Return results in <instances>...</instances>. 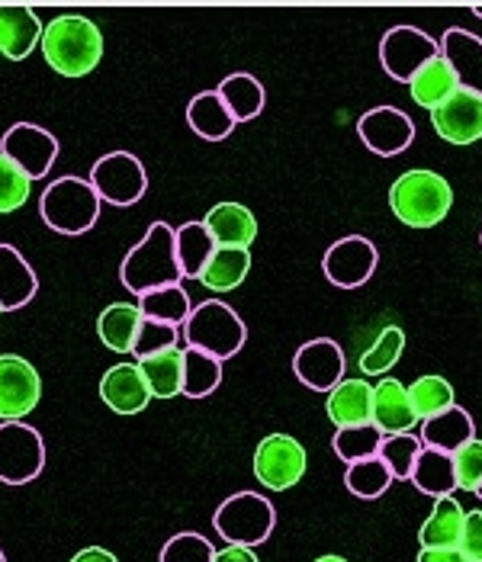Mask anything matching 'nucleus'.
<instances>
[{
    "label": "nucleus",
    "instance_id": "1",
    "mask_svg": "<svg viewBox=\"0 0 482 562\" xmlns=\"http://www.w3.org/2000/svg\"><path fill=\"white\" fill-rule=\"evenodd\" d=\"M45 65L61 78H88L103 61V33L100 26L81 13H61L45 23L43 40Z\"/></svg>",
    "mask_w": 482,
    "mask_h": 562
},
{
    "label": "nucleus",
    "instance_id": "2",
    "mask_svg": "<svg viewBox=\"0 0 482 562\" xmlns=\"http://www.w3.org/2000/svg\"><path fill=\"white\" fill-rule=\"evenodd\" d=\"M180 280L183 273L177 263L175 228L168 222H152L142 241L120 263V283L135 296H145L165 286H177Z\"/></svg>",
    "mask_w": 482,
    "mask_h": 562
},
{
    "label": "nucleus",
    "instance_id": "3",
    "mask_svg": "<svg viewBox=\"0 0 482 562\" xmlns=\"http://www.w3.org/2000/svg\"><path fill=\"white\" fill-rule=\"evenodd\" d=\"M453 206V187L438 171H405L390 187V210L408 228H435Z\"/></svg>",
    "mask_w": 482,
    "mask_h": 562
},
{
    "label": "nucleus",
    "instance_id": "4",
    "mask_svg": "<svg viewBox=\"0 0 482 562\" xmlns=\"http://www.w3.org/2000/svg\"><path fill=\"white\" fill-rule=\"evenodd\" d=\"M100 206L103 203H100L97 190L90 187L88 177H75V173L52 180L43 190V200H40L43 222L58 235L90 232L100 218Z\"/></svg>",
    "mask_w": 482,
    "mask_h": 562
},
{
    "label": "nucleus",
    "instance_id": "5",
    "mask_svg": "<svg viewBox=\"0 0 482 562\" xmlns=\"http://www.w3.org/2000/svg\"><path fill=\"white\" fill-rule=\"evenodd\" d=\"M180 331H183L187 347L203 350L216 360L235 357L248 341V328H245L242 315L222 300H206V303L193 305V312Z\"/></svg>",
    "mask_w": 482,
    "mask_h": 562
},
{
    "label": "nucleus",
    "instance_id": "6",
    "mask_svg": "<svg viewBox=\"0 0 482 562\" xmlns=\"http://www.w3.org/2000/svg\"><path fill=\"white\" fill-rule=\"evenodd\" d=\"M273 524H277L273 505L258 492H235L213 515V527L225 543L251 547V550L273 533Z\"/></svg>",
    "mask_w": 482,
    "mask_h": 562
},
{
    "label": "nucleus",
    "instance_id": "7",
    "mask_svg": "<svg viewBox=\"0 0 482 562\" xmlns=\"http://www.w3.org/2000/svg\"><path fill=\"white\" fill-rule=\"evenodd\" d=\"M88 180L97 190L100 203H110V206H135L148 190L145 165L130 151H110L97 158Z\"/></svg>",
    "mask_w": 482,
    "mask_h": 562
},
{
    "label": "nucleus",
    "instance_id": "8",
    "mask_svg": "<svg viewBox=\"0 0 482 562\" xmlns=\"http://www.w3.org/2000/svg\"><path fill=\"white\" fill-rule=\"evenodd\" d=\"M309 453L293 434H267L255 450V476L270 492H287L306 476Z\"/></svg>",
    "mask_w": 482,
    "mask_h": 562
},
{
    "label": "nucleus",
    "instance_id": "9",
    "mask_svg": "<svg viewBox=\"0 0 482 562\" xmlns=\"http://www.w3.org/2000/svg\"><path fill=\"white\" fill-rule=\"evenodd\" d=\"M45 470V443L26 422H0V482L26 485Z\"/></svg>",
    "mask_w": 482,
    "mask_h": 562
},
{
    "label": "nucleus",
    "instance_id": "10",
    "mask_svg": "<svg viewBox=\"0 0 482 562\" xmlns=\"http://www.w3.org/2000/svg\"><path fill=\"white\" fill-rule=\"evenodd\" d=\"M43 398L40 370L20 353H0V422H23Z\"/></svg>",
    "mask_w": 482,
    "mask_h": 562
},
{
    "label": "nucleus",
    "instance_id": "11",
    "mask_svg": "<svg viewBox=\"0 0 482 562\" xmlns=\"http://www.w3.org/2000/svg\"><path fill=\"white\" fill-rule=\"evenodd\" d=\"M435 55H440L438 40H431L418 26H393L380 40V65L393 81L402 85H408L418 75V68L428 65Z\"/></svg>",
    "mask_w": 482,
    "mask_h": 562
},
{
    "label": "nucleus",
    "instance_id": "12",
    "mask_svg": "<svg viewBox=\"0 0 482 562\" xmlns=\"http://www.w3.org/2000/svg\"><path fill=\"white\" fill-rule=\"evenodd\" d=\"M0 155H7L30 180H43L58 158V138L36 123H16L3 132Z\"/></svg>",
    "mask_w": 482,
    "mask_h": 562
},
{
    "label": "nucleus",
    "instance_id": "13",
    "mask_svg": "<svg viewBox=\"0 0 482 562\" xmlns=\"http://www.w3.org/2000/svg\"><path fill=\"white\" fill-rule=\"evenodd\" d=\"M377 248L370 238L363 235H348V238H338L325 258H322V270H325V280L338 290H357L363 286L373 270H377Z\"/></svg>",
    "mask_w": 482,
    "mask_h": 562
},
{
    "label": "nucleus",
    "instance_id": "14",
    "mask_svg": "<svg viewBox=\"0 0 482 562\" xmlns=\"http://www.w3.org/2000/svg\"><path fill=\"white\" fill-rule=\"evenodd\" d=\"M357 135L367 145V151L380 158H393L415 142V123L408 113L395 106H373L357 120Z\"/></svg>",
    "mask_w": 482,
    "mask_h": 562
},
{
    "label": "nucleus",
    "instance_id": "15",
    "mask_svg": "<svg viewBox=\"0 0 482 562\" xmlns=\"http://www.w3.org/2000/svg\"><path fill=\"white\" fill-rule=\"evenodd\" d=\"M345 350L332 338H315L296 350L293 373L296 380L315 392H332L345 380Z\"/></svg>",
    "mask_w": 482,
    "mask_h": 562
},
{
    "label": "nucleus",
    "instance_id": "16",
    "mask_svg": "<svg viewBox=\"0 0 482 562\" xmlns=\"http://www.w3.org/2000/svg\"><path fill=\"white\" fill-rule=\"evenodd\" d=\"M431 126L438 138L450 145H473L482 138V97L470 90H457L438 110H431Z\"/></svg>",
    "mask_w": 482,
    "mask_h": 562
},
{
    "label": "nucleus",
    "instance_id": "17",
    "mask_svg": "<svg viewBox=\"0 0 482 562\" xmlns=\"http://www.w3.org/2000/svg\"><path fill=\"white\" fill-rule=\"evenodd\" d=\"M45 23L26 3H0V55L10 61H23L40 48Z\"/></svg>",
    "mask_w": 482,
    "mask_h": 562
},
{
    "label": "nucleus",
    "instance_id": "18",
    "mask_svg": "<svg viewBox=\"0 0 482 562\" xmlns=\"http://www.w3.org/2000/svg\"><path fill=\"white\" fill-rule=\"evenodd\" d=\"M440 55L444 61L450 65V71L457 75V85L470 93H480L482 97V40L460 30V26H450L444 36H440Z\"/></svg>",
    "mask_w": 482,
    "mask_h": 562
},
{
    "label": "nucleus",
    "instance_id": "19",
    "mask_svg": "<svg viewBox=\"0 0 482 562\" xmlns=\"http://www.w3.org/2000/svg\"><path fill=\"white\" fill-rule=\"evenodd\" d=\"M100 398L116 415H138V412H145L148 402H152V392H148L142 373H138V363H113L103 373V380H100Z\"/></svg>",
    "mask_w": 482,
    "mask_h": 562
},
{
    "label": "nucleus",
    "instance_id": "20",
    "mask_svg": "<svg viewBox=\"0 0 482 562\" xmlns=\"http://www.w3.org/2000/svg\"><path fill=\"white\" fill-rule=\"evenodd\" d=\"M40 293V277L33 263L23 258L13 245H0V308L16 312L30 305Z\"/></svg>",
    "mask_w": 482,
    "mask_h": 562
},
{
    "label": "nucleus",
    "instance_id": "21",
    "mask_svg": "<svg viewBox=\"0 0 482 562\" xmlns=\"http://www.w3.org/2000/svg\"><path fill=\"white\" fill-rule=\"evenodd\" d=\"M383 437H393V434H408L418 418L412 412V402H408V386L399 383L393 376H383V383L373 386V422H370Z\"/></svg>",
    "mask_w": 482,
    "mask_h": 562
},
{
    "label": "nucleus",
    "instance_id": "22",
    "mask_svg": "<svg viewBox=\"0 0 482 562\" xmlns=\"http://www.w3.org/2000/svg\"><path fill=\"white\" fill-rule=\"evenodd\" d=\"M203 225L213 235L216 248H245V251H251V245L258 238V218L242 203H216L206 213Z\"/></svg>",
    "mask_w": 482,
    "mask_h": 562
},
{
    "label": "nucleus",
    "instance_id": "23",
    "mask_svg": "<svg viewBox=\"0 0 482 562\" xmlns=\"http://www.w3.org/2000/svg\"><path fill=\"white\" fill-rule=\"evenodd\" d=\"M325 412L335 428H357L373 422V386L357 380H341L335 390L328 392Z\"/></svg>",
    "mask_w": 482,
    "mask_h": 562
},
{
    "label": "nucleus",
    "instance_id": "24",
    "mask_svg": "<svg viewBox=\"0 0 482 562\" xmlns=\"http://www.w3.org/2000/svg\"><path fill=\"white\" fill-rule=\"evenodd\" d=\"M422 443L428 447V450H440V453H457L467 440H473L477 437V425H473V418H470V412L467 408H447V412H440L435 418H428V422H422Z\"/></svg>",
    "mask_w": 482,
    "mask_h": 562
},
{
    "label": "nucleus",
    "instance_id": "25",
    "mask_svg": "<svg viewBox=\"0 0 482 562\" xmlns=\"http://www.w3.org/2000/svg\"><path fill=\"white\" fill-rule=\"evenodd\" d=\"M142 328L138 303H110L97 315V338L113 353H132Z\"/></svg>",
    "mask_w": 482,
    "mask_h": 562
},
{
    "label": "nucleus",
    "instance_id": "26",
    "mask_svg": "<svg viewBox=\"0 0 482 562\" xmlns=\"http://www.w3.org/2000/svg\"><path fill=\"white\" fill-rule=\"evenodd\" d=\"M138 363V373L145 380V386L152 392V398H175L180 395L183 383V347H168L158 353H148Z\"/></svg>",
    "mask_w": 482,
    "mask_h": 562
},
{
    "label": "nucleus",
    "instance_id": "27",
    "mask_svg": "<svg viewBox=\"0 0 482 562\" xmlns=\"http://www.w3.org/2000/svg\"><path fill=\"white\" fill-rule=\"evenodd\" d=\"M248 273H251V251H245V248H216L197 280L213 293H228V290H238L248 280Z\"/></svg>",
    "mask_w": 482,
    "mask_h": 562
},
{
    "label": "nucleus",
    "instance_id": "28",
    "mask_svg": "<svg viewBox=\"0 0 482 562\" xmlns=\"http://www.w3.org/2000/svg\"><path fill=\"white\" fill-rule=\"evenodd\" d=\"M216 93H220V100L225 103V110L232 113L235 123L258 120L264 110V100H267L261 81H258L255 75H248V71L228 75V78L216 87Z\"/></svg>",
    "mask_w": 482,
    "mask_h": 562
},
{
    "label": "nucleus",
    "instance_id": "29",
    "mask_svg": "<svg viewBox=\"0 0 482 562\" xmlns=\"http://www.w3.org/2000/svg\"><path fill=\"white\" fill-rule=\"evenodd\" d=\"M187 126L206 142H222V138L232 135V130L238 123L232 120V113L225 110V103H222L216 90H203L187 106Z\"/></svg>",
    "mask_w": 482,
    "mask_h": 562
},
{
    "label": "nucleus",
    "instance_id": "30",
    "mask_svg": "<svg viewBox=\"0 0 482 562\" xmlns=\"http://www.w3.org/2000/svg\"><path fill=\"white\" fill-rule=\"evenodd\" d=\"M412 87V100L422 106V110H438L440 103L447 100V97H453L460 85H457V75L450 71V65L444 61V55H435L428 65H422L418 68V75L408 81Z\"/></svg>",
    "mask_w": 482,
    "mask_h": 562
},
{
    "label": "nucleus",
    "instance_id": "31",
    "mask_svg": "<svg viewBox=\"0 0 482 562\" xmlns=\"http://www.w3.org/2000/svg\"><path fill=\"white\" fill-rule=\"evenodd\" d=\"M463 518H467V512L460 508V502H457L453 495L435 498L431 515H428V520H425L422 530H418L422 550L457 547V537H460V530H463Z\"/></svg>",
    "mask_w": 482,
    "mask_h": 562
},
{
    "label": "nucleus",
    "instance_id": "32",
    "mask_svg": "<svg viewBox=\"0 0 482 562\" xmlns=\"http://www.w3.org/2000/svg\"><path fill=\"white\" fill-rule=\"evenodd\" d=\"M175 248L180 273H183L187 280H197L200 270L206 267V260L213 258L216 241H213V235L206 232L203 222H187V225L175 228Z\"/></svg>",
    "mask_w": 482,
    "mask_h": 562
},
{
    "label": "nucleus",
    "instance_id": "33",
    "mask_svg": "<svg viewBox=\"0 0 482 562\" xmlns=\"http://www.w3.org/2000/svg\"><path fill=\"white\" fill-rule=\"evenodd\" d=\"M222 383V360L203 353V350H193V347H183V383H180V395L187 398H206L220 390Z\"/></svg>",
    "mask_w": 482,
    "mask_h": 562
},
{
    "label": "nucleus",
    "instance_id": "34",
    "mask_svg": "<svg viewBox=\"0 0 482 562\" xmlns=\"http://www.w3.org/2000/svg\"><path fill=\"white\" fill-rule=\"evenodd\" d=\"M412 485L431 498H444L457 488V479H453V463H450V453H440V450H422L418 460H415V470H412Z\"/></svg>",
    "mask_w": 482,
    "mask_h": 562
},
{
    "label": "nucleus",
    "instance_id": "35",
    "mask_svg": "<svg viewBox=\"0 0 482 562\" xmlns=\"http://www.w3.org/2000/svg\"><path fill=\"white\" fill-rule=\"evenodd\" d=\"M138 308H142V318H148V322H161V325L183 328V322L193 312V303H190L187 290L177 283V286H165V290H155V293L138 296Z\"/></svg>",
    "mask_w": 482,
    "mask_h": 562
},
{
    "label": "nucleus",
    "instance_id": "36",
    "mask_svg": "<svg viewBox=\"0 0 482 562\" xmlns=\"http://www.w3.org/2000/svg\"><path fill=\"white\" fill-rule=\"evenodd\" d=\"M408 402H412V412L418 422H428L440 412L453 408L457 405V395H453V386L438 376V373H428V376H418L412 386H408Z\"/></svg>",
    "mask_w": 482,
    "mask_h": 562
},
{
    "label": "nucleus",
    "instance_id": "37",
    "mask_svg": "<svg viewBox=\"0 0 482 562\" xmlns=\"http://www.w3.org/2000/svg\"><path fill=\"white\" fill-rule=\"evenodd\" d=\"M402 350H405V331H402L399 325H386V328L377 335V341L363 350V357H360V373H363V376H386L395 363H399Z\"/></svg>",
    "mask_w": 482,
    "mask_h": 562
},
{
    "label": "nucleus",
    "instance_id": "38",
    "mask_svg": "<svg viewBox=\"0 0 482 562\" xmlns=\"http://www.w3.org/2000/svg\"><path fill=\"white\" fill-rule=\"evenodd\" d=\"M393 482H395L393 473L386 470V463H383L380 457L351 463V467H348V473H345V485H348V492L357 495V498H367V502H373V498L386 495V488H390Z\"/></svg>",
    "mask_w": 482,
    "mask_h": 562
},
{
    "label": "nucleus",
    "instance_id": "39",
    "mask_svg": "<svg viewBox=\"0 0 482 562\" xmlns=\"http://www.w3.org/2000/svg\"><path fill=\"white\" fill-rule=\"evenodd\" d=\"M380 443H383V434L377 431L373 425H357V428H338L332 447H335V457L345 460L348 467L360 463V460H373L380 457Z\"/></svg>",
    "mask_w": 482,
    "mask_h": 562
},
{
    "label": "nucleus",
    "instance_id": "40",
    "mask_svg": "<svg viewBox=\"0 0 482 562\" xmlns=\"http://www.w3.org/2000/svg\"><path fill=\"white\" fill-rule=\"evenodd\" d=\"M422 450H425V443H422L418 434H393V437H383L380 460L386 463V470L393 473V479H412L415 460H418Z\"/></svg>",
    "mask_w": 482,
    "mask_h": 562
},
{
    "label": "nucleus",
    "instance_id": "41",
    "mask_svg": "<svg viewBox=\"0 0 482 562\" xmlns=\"http://www.w3.org/2000/svg\"><path fill=\"white\" fill-rule=\"evenodd\" d=\"M33 180L20 171L7 155H0V216L16 213L30 200Z\"/></svg>",
    "mask_w": 482,
    "mask_h": 562
},
{
    "label": "nucleus",
    "instance_id": "42",
    "mask_svg": "<svg viewBox=\"0 0 482 562\" xmlns=\"http://www.w3.org/2000/svg\"><path fill=\"white\" fill-rule=\"evenodd\" d=\"M216 550L213 543L203 537V533H193V530H183L175 533L165 547H161V562H213Z\"/></svg>",
    "mask_w": 482,
    "mask_h": 562
},
{
    "label": "nucleus",
    "instance_id": "43",
    "mask_svg": "<svg viewBox=\"0 0 482 562\" xmlns=\"http://www.w3.org/2000/svg\"><path fill=\"white\" fill-rule=\"evenodd\" d=\"M450 463H453V479H457V488L463 492H477L482 485V440L473 437L467 440L457 453H450Z\"/></svg>",
    "mask_w": 482,
    "mask_h": 562
},
{
    "label": "nucleus",
    "instance_id": "44",
    "mask_svg": "<svg viewBox=\"0 0 482 562\" xmlns=\"http://www.w3.org/2000/svg\"><path fill=\"white\" fill-rule=\"evenodd\" d=\"M177 345H180V328L142 318V328H138V338H135V347H132V357L142 360L148 353H158V350H168V347Z\"/></svg>",
    "mask_w": 482,
    "mask_h": 562
},
{
    "label": "nucleus",
    "instance_id": "45",
    "mask_svg": "<svg viewBox=\"0 0 482 562\" xmlns=\"http://www.w3.org/2000/svg\"><path fill=\"white\" fill-rule=\"evenodd\" d=\"M457 550L470 562H482V512H467L463 530L457 537Z\"/></svg>",
    "mask_w": 482,
    "mask_h": 562
},
{
    "label": "nucleus",
    "instance_id": "46",
    "mask_svg": "<svg viewBox=\"0 0 482 562\" xmlns=\"http://www.w3.org/2000/svg\"><path fill=\"white\" fill-rule=\"evenodd\" d=\"M213 562H261V560H258V553H255L251 547H235V543H228L225 550H216Z\"/></svg>",
    "mask_w": 482,
    "mask_h": 562
},
{
    "label": "nucleus",
    "instance_id": "47",
    "mask_svg": "<svg viewBox=\"0 0 482 562\" xmlns=\"http://www.w3.org/2000/svg\"><path fill=\"white\" fill-rule=\"evenodd\" d=\"M418 562H470L457 547H440V550H422Z\"/></svg>",
    "mask_w": 482,
    "mask_h": 562
},
{
    "label": "nucleus",
    "instance_id": "48",
    "mask_svg": "<svg viewBox=\"0 0 482 562\" xmlns=\"http://www.w3.org/2000/svg\"><path fill=\"white\" fill-rule=\"evenodd\" d=\"M71 562H120V560H116V553H110V550H103V547H85L78 557H71Z\"/></svg>",
    "mask_w": 482,
    "mask_h": 562
},
{
    "label": "nucleus",
    "instance_id": "49",
    "mask_svg": "<svg viewBox=\"0 0 482 562\" xmlns=\"http://www.w3.org/2000/svg\"><path fill=\"white\" fill-rule=\"evenodd\" d=\"M315 562H348L345 557H335V553H325V557H318Z\"/></svg>",
    "mask_w": 482,
    "mask_h": 562
},
{
    "label": "nucleus",
    "instance_id": "50",
    "mask_svg": "<svg viewBox=\"0 0 482 562\" xmlns=\"http://www.w3.org/2000/svg\"><path fill=\"white\" fill-rule=\"evenodd\" d=\"M470 10H473V13H477V16H480V20H482V3H473Z\"/></svg>",
    "mask_w": 482,
    "mask_h": 562
},
{
    "label": "nucleus",
    "instance_id": "51",
    "mask_svg": "<svg viewBox=\"0 0 482 562\" xmlns=\"http://www.w3.org/2000/svg\"><path fill=\"white\" fill-rule=\"evenodd\" d=\"M0 562H7V557H3V550H0Z\"/></svg>",
    "mask_w": 482,
    "mask_h": 562
},
{
    "label": "nucleus",
    "instance_id": "52",
    "mask_svg": "<svg viewBox=\"0 0 482 562\" xmlns=\"http://www.w3.org/2000/svg\"><path fill=\"white\" fill-rule=\"evenodd\" d=\"M477 495H480V498H482V485H480V488H477Z\"/></svg>",
    "mask_w": 482,
    "mask_h": 562
},
{
    "label": "nucleus",
    "instance_id": "53",
    "mask_svg": "<svg viewBox=\"0 0 482 562\" xmlns=\"http://www.w3.org/2000/svg\"><path fill=\"white\" fill-rule=\"evenodd\" d=\"M0 312H3V308H0Z\"/></svg>",
    "mask_w": 482,
    "mask_h": 562
},
{
    "label": "nucleus",
    "instance_id": "54",
    "mask_svg": "<svg viewBox=\"0 0 482 562\" xmlns=\"http://www.w3.org/2000/svg\"><path fill=\"white\" fill-rule=\"evenodd\" d=\"M480 241H482V238H480Z\"/></svg>",
    "mask_w": 482,
    "mask_h": 562
}]
</instances>
